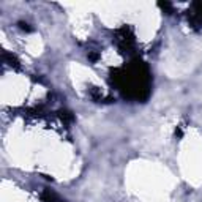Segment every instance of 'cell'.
Instances as JSON below:
<instances>
[{"mask_svg":"<svg viewBox=\"0 0 202 202\" xmlns=\"http://www.w3.org/2000/svg\"><path fill=\"white\" fill-rule=\"evenodd\" d=\"M19 27H21V29H22V30H27V32L30 30L29 24H27V22H22V21H21V22H19Z\"/></svg>","mask_w":202,"mask_h":202,"instance_id":"1","label":"cell"}]
</instances>
